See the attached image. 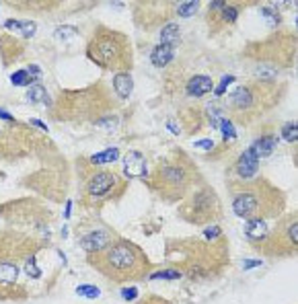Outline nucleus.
I'll return each instance as SVG.
<instances>
[{
  "mask_svg": "<svg viewBox=\"0 0 298 304\" xmlns=\"http://www.w3.org/2000/svg\"><path fill=\"white\" fill-rule=\"evenodd\" d=\"M89 263L97 267L107 280L118 284L138 282L150 272V261L144 255V251L124 239L113 241L107 249L99 253H91Z\"/></svg>",
  "mask_w": 298,
  "mask_h": 304,
  "instance_id": "f257e3e1",
  "label": "nucleus"
},
{
  "mask_svg": "<svg viewBox=\"0 0 298 304\" xmlns=\"http://www.w3.org/2000/svg\"><path fill=\"white\" fill-rule=\"evenodd\" d=\"M130 39L120 31L107 27H97L87 43V58L97 64L101 70L111 72H130L134 58H132Z\"/></svg>",
  "mask_w": 298,
  "mask_h": 304,
  "instance_id": "f03ea898",
  "label": "nucleus"
},
{
  "mask_svg": "<svg viewBox=\"0 0 298 304\" xmlns=\"http://www.w3.org/2000/svg\"><path fill=\"white\" fill-rule=\"evenodd\" d=\"M280 95H282V91L274 87L272 82L253 80V82L239 84L228 95L230 115L247 126V124L255 122L257 117H261L268 109H272L278 103Z\"/></svg>",
  "mask_w": 298,
  "mask_h": 304,
  "instance_id": "7ed1b4c3",
  "label": "nucleus"
},
{
  "mask_svg": "<svg viewBox=\"0 0 298 304\" xmlns=\"http://www.w3.org/2000/svg\"><path fill=\"white\" fill-rule=\"evenodd\" d=\"M284 206V195L268 181H247L233 197V210L243 220L251 218H272Z\"/></svg>",
  "mask_w": 298,
  "mask_h": 304,
  "instance_id": "20e7f679",
  "label": "nucleus"
},
{
  "mask_svg": "<svg viewBox=\"0 0 298 304\" xmlns=\"http://www.w3.org/2000/svg\"><path fill=\"white\" fill-rule=\"evenodd\" d=\"M107 111H109V101H105V89L101 82L95 84L93 89L62 93L54 107V115L58 120H74V122L91 120L95 115L103 117Z\"/></svg>",
  "mask_w": 298,
  "mask_h": 304,
  "instance_id": "39448f33",
  "label": "nucleus"
},
{
  "mask_svg": "<svg viewBox=\"0 0 298 304\" xmlns=\"http://www.w3.org/2000/svg\"><path fill=\"white\" fill-rule=\"evenodd\" d=\"M179 214L191 224L212 222L220 216V199L210 187H200L187 199V204L179 210Z\"/></svg>",
  "mask_w": 298,
  "mask_h": 304,
  "instance_id": "423d86ee",
  "label": "nucleus"
},
{
  "mask_svg": "<svg viewBox=\"0 0 298 304\" xmlns=\"http://www.w3.org/2000/svg\"><path fill=\"white\" fill-rule=\"evenodd\" d=\"M191 177L187 168L179 162H164L154 173V189H158L167 199H177L189 187Z\"/></svg>",
  "mask_w": 298,
  "mask_h": 304,
  "instance_id": "0eeeda50",
  "label": "nucleus"
},
{
  "mask_svg": "<svg viewBox=\"0 0 298 304\" xmlns=\"http://www.w3.org/2000/svg\"><path fill=\"white\" fill-rule=\"evenodd\" d=\"M122 179L115 175L113 171H95L87 183H85V191H82V199L87 204H101L103 199L111 197L115 187H120Z\"/></svg>",
  "mask_w": 298,
  "mask_h": 304,
  "instance_id": "6e6552de",
  "label": "nucleus"
},
{
  "mask_svg": "<svg viewBox=\"0 0 298 304\" xmlns=\"http://www.w3.org/2000/svg\"><path fill=\"white\" fill-rule=\"evenodd\" d=\"M257 173H259V158H257V154H255V152L251 150V146H249L237 158V162H235V175L243 183H247V181H253L257 177Z\"/></svg>",
  "mask_w": 298,
  "mask_h": 304,
  "instance_id": "1a4fd4ad",
  "label": "nucleus"
},
{
  "mask_svg": "<svg viewBox=\"0 0 298 304\" xmlns=\"http://www.w3.org/2000/svg\"><path fill=\"white\" fill-rule=\"evenodd\" d=\"M113 241L115 239L111 236L109 230H103V228L99 230V228H95V230H91V232H87V234L80 236V247L85 249L87 253H99V251L107 249Z\"/></svg>",
  "mask_w": 298,
  "mask_h": 304,
  "instance_id": "9d476101",
  "label": "nucleus"
},
{
  "mask_svg": "<svg viewBox=\"0 0 298 304\" xmlns=\"http://www.w3.org/2000/svg\"><path fill=\"white\" fill-rule=\"evenodd\" d=\"M268 234H270V224H268L266 218H251V220H247L245 236L253 247H259L268 239Z\"/></svg>",
  "mask_w": 298,
  "mask_h": 304,
  "instance_id": "9b49d317",
  "label": "nucleus"
},
{
  "mask_svg": "<svg viewBox=\"0 0 298 304\" xmlns=\"http://www.w3.org/2000/svg\"><path fill=\"white\" fill-rule=\"evenodd\" d=\"M124 173L128 177H146L148 168H146V160L144 154L138 150H130L124 156Z\"/></svg>",
  "mask_w": 298,
  "mask_h": 304,
  "instance_id": "f8f14e48",
  "label": "nucleus"
},
{
  "mask_svg": "<svg viewBox=\"0 0 298 304\" xmlns=\"http://www.w3.org/2000/svg\"><path fill=\"white\" fill-rule=\"evenodd\" d=\"M185 91L189 97H195V99H200L204 95H208L210 91H214V80L206 74H195L187 80L185 84Z\"/></svg>",
  "mask_w": 298,
  "mask_h": 304,
  "instance_id": "ddd939ff",
  "label": "nucleus"
},
{
  "mask_svg": "<svg viewBox=\"0 0 298 304\" xmlns=\"http://www.w3.org/2000/svg\"><path fill=\"white\" fill-rule=\"evenodd\" d=\"M276 136H272V134H263V136H259L253 144H251V150L257 154V158H266V156H272L274 150H276Z\"/></svg>",
  "mask_w": 298,
  "mask_h": 304,
  "instance_id": "4468645a",
  "label": "nucleus"
},
{
  "mask_svg": "<svg viewBox=\"0 0 298 304\" xmlns=\"http://www.w3.org/2000/svg\"><path fill=\"white\" fill-rule=\"evenodd\" d=\"M175 58V49L171 45H154L152 52H150V62L156 66V68H164V66H169Z\"/></svg>",
  "mask_w": 298,
  "mask_h": 304,
  "instance_id": "2eb2a0df",
  "label": "nucleus"
},
{
  "mask_svg": "<svg viewBox=\"0 0 298 304\" xmlns=\"http://www.w3.org/2000/svg\"><path fill=\"white\" fill-rule=\"evenodd\" d=\"M113 89H115V95L120 99H128L134 91V80H132V74L130 72H115L113 76Z\"/></svg>",
  "mask_w": 298,
  "mask_h": 304,
  "instance_id": "dca6fc26",
  "label": "nucleus"
},
{
  "mask_svg": "<svg viewBox=\"0 0 298 304\" xmlns=\"http://www.w3.org/2000/svg\"><path fill=\"white\" fill-rule=\"evenodd\" d=\"M179 39H181V31H179V25L175 21H169L160 29V43L162 45H171L173 47L175 43H179Z\"/></svg>",
  "mask_w": 298,
  "mask_h": 304,
  "instance_id": "f3484780",
  "label": "nucleus"
},
{
  "mask_svg": "<svg viewBox=\"0 0 298 304\" xmlns=\"http://www.w3.org/2000/svg\"><path fill=\"white\" fill-rule=\"evenodd\" d=\"M27 97L29 101H33V103H45L49 107V97H47V91L43 84H31L29 91H27Z\"/></svg>",
  "mask_w": 298,
  "mask_h": 304,
  "instance_id": "a211bd4d",
  "label": "nucleus"
},
{
  "mask_svg": "<svg viewBox=\"0 0 298 304\" xmlns=\"http://www.w3.org/2000/svg\"><path fill=\"white\" fill-rule=\"evenodd\" d=\"M120 158V150L118 148H107L103 152H97V154L91 156L93 164H107V162H115Z\"/></svg>",
  "mask_w": 298,
  "mask_h": 304,
  "instance_id": "6ab92c4d",
  "label": "nucleus"
},
{
  "mask_svg": "<svg viewBox=\"0 0 298 304\" xmlns=\"http://www.w3.org/2000/svg\"><path fill=\"white\" fill-rule=\"evenodd\" d=\"M16 278H19V267L10 261H2L0 263V280L6 284H14Z\"/></svg>",
  "mask_w": 298,
  "mask_h": 304,
  "instance_id": "aec40b11",
  "label": "nucleus"
},
{
  "mask_svg": "<svg viewBox=\"0 0 298 304\" xmlns=\"http://www.w3.org/2000/svg\"><path fill=\"white\" fill-rule=\"evenodd\" d=\"M239 16V6L237 4H224V8L220 10V23L222 25H235Z\"/></svg>",
  "mask_w": 298,
  "mask_h": 304,
  "instance_id": "412c9836",
  "label": "nucleus"
},
{
  "mask_svg": "<svg viewBox=\"0 0 298 304\" xmlns=\"http://www.w3.org/2000/svg\"><path fill=\"white\" fill-rule=\"evenodd\" d=\"M218 130H222L226 142L237 140V130H235V124H233V120H230V117H222L220 124H218Z\"/></svg>",
  "mask_w": 298,
  "mask_h": 304,
  "instance_id": "4be33fe9",
  "label": "nucleus"
},
{
  "mask_svg": "<svg viewBox=\"0 0 298 304\" xmlns=\"http://www.w3.org/2000/svg\"><path fill=\"white\" fill-rule=\"evenodd\" d=\"M280 136H282V140H286V142H296L298 140V128H296V124L294 122H288V124H284L282 128H280Z\"/></svg>",
  "mask_w": 298,
  "mask_h": 304,
  "instance_id": "5701e85b",
  "label": "nucleus"
},
{
  "mask_svg": "<svg viewBox=\"0 0 298 304\" xmlns=\"http://www.w3.org/2000/svg\"><path fill=\"white\" fill-rule=\"evenodd\" d=\"M197 8H200V2H195V0H187V2H179L175 12L179 16H191V14L197 12Z\"/></svg>",
  "mask_w": 298,
  "mask_h": 304,
  "instance_id": "b1692460",
  "label": "nucleus"
},
{
  "mask_svg": "<svg viewBox=\"0 0 298 304\" xmlns=\"http://www.w3.org/2000/svg\"><path fill=\"white\" fill-rule=\"evenodd\" d=\"M148 278L150 280H179V278H183V272H177V269H160V272H154Z\"/></svg>",
  "mask_w": 298,
  "mask_h": 304,
  "instance_id": "393cba45",
  "label": "nucleus"
},
{
  "mask_svg": "<svg viewBox=\"0 0 298 304\" xmlns=\"http://www.w3.org/2000/svg\"><path fill=\"white\" fill-rule=\"evenodd\" d=\"M10 82L16 87H31V74L27 70H16L14 74H10Z\"/></svg>",
  "mask_w": 298,
  "mask_h": 304,
  "instance_id": "a878e982",
  "label": "nucleus"
},
{
  "mask_svg": "<svg viewBox=\"0 0 298 304\" xmlns=\"http://www.w3.org/2000/svg\"><path fill=\"white\" fill-rule=\"evenodd\" d=\"M76 294L85 296V298H99L101 296V290H99L97 286H93V284H82V286L76 288Z\"/></svg>",
  "mask_w": 298,
  "mask_h": 304,
  "instance_id": "bb28decb",
  "label": "nucleus"
},
{
  "mask_svg": "<svg viewBox=\"0 0 298 304\" xmlns=\"http://www.w3.org/2000/svg\"><path fill=\"white\" fill-rule=\"evenodd\" d=\"M25 272H27L29 278H39V276H41V274H39V267H37V263H35V257H29V259H27V263H25Z\"/></svg>",
  "mask_w": 298,
  "mask_h": 304,
  "instance_id": "cd10ccee",
  "label": "nucleus"
},
{
  "mask_svg": "<svg viewBox=\"0 0 298 304\" xmlns=\"http://www.w3.org/2000/svg\"><path fill=\"white\" fill-rule=\"evenodd\" d=\"M70 37H76V29H72V27H60L58 31H56V39H70Z\"/></svg>",
  "mask_w": 298,
  "mask_h": 304,
  "instance_id": "c85d7f7f",
  "label": "nucleus"
},
{
  "mask_svg": "<svg viewBox=\"0 0 298 304\" xmlns=\"http://www.w3.org/2000/svg\"><path fill=\"white\" fill-rule=\"evenodd\" d=\"M261 14L266 16V19H270L272 25H280V23H282V19H280V14H276L270 6H261Z\"/></svg>",
  "mask_w": 298,
  "mask_h": 304,
  "instance_id": "c756f323",
  "label": "nucleus"
},
{
  "mask_svg": "<svg viewBox=\"0 0 298 304\" xmlns=\"http://www.w3.org/2000/svg\"><path fill=\"white\" fill-rule=\"evenodd\" d=\"M35 29H37V27H35V23H31V21H23L19 31L23 33V37H25V39H29V37H33V33H35Z\"/></svg>",
  "mask_w": 298,
  "mask_h": 304,
  "instance_id": "7c9ffc66",
  "label": "nucleus"
},
{
  "mask_svg": "<svg viewBox=\"0 0 298 304\" xmlns=\"http://www.w3.org/2000/svg\"><path fill=\"white\" fill-rule=\"evenodd\" d=\"M235 80V76L233 74H226V76H222V80H220V84H218V89H216V97H222L224 93H226V87L230 82Z\"/></svg>",
  "mask_w": 298,
  "mask_h": 304,
  "instance_id": "2f4dec72",
  "label": "nucleus"
},
{
  "mask_svg": "<svg viewBox=\"0 0 298 304\" xmlns=\"http://www.w3.org/2000/svg\"><path fill=\"white\" fill-rule=\"evenodd\" d=\"M97 126L113 130L115 126H118V117H99V120H97Z\"/></svg>",
  "mask_w": 298,
  "mask_h": 304,
  "instance_id": "473e14b6",
  "label": "nucleus"
},
{
  "mask_svg": "<svg viewBox=\"0 0 298 304\" xmlns=\"http://www.w3.org/2000/svg\"><path fill=\"white\" fill-rule=\"evenodd\" d=\"M220 234H222V232H220V228H218V226H208V228L204 230V236H206L208 241H216Z\"/></svg>",
  "mask_w": 298,
  "mask_h": 304,
  "instance_id": "72a5a7b5",
  "label": "nucleus"
},
{
  "mask_svg": "<svg viewBox=\"0 0 298 304\" xmlns=\"http://www.w3.org/2000/svg\"><path fill=\"white\" fill-rule=\"evenodd\" d=\"M122 296H124L126 300H136L138 290H136V288H124V290H122Z\"/></svg>",
  "mask_w": 298,
  "mask_h": 304,
  "instance_id": "f704fd0d",
  "label": "nucleus"
},
{
  "mask_svg": "<svg viewBox=\"0 0 298 304\" xmlns=\"http://www.w3.org/2000/svg\"><path fill=\"white\" fill-rule=\"evenodd\" d=\"M195 146L197 148H204V150H210V148H214V140H208V138L206 140H197Z\"/></svg>",
  "mask_w": 298,
  "mask_h": 304,
  "instance_id": "c9c22d12",
  "label": "nucleus"
},
{
  "mask_svg": "<svg viewBox=\"0 0 298 304\" xmlns=\"http://www.w3.org/2000/svg\"><path fill=\"white\" fill-rule=\"evenodd\" d=\"M226 2H222V0H216V2H210V12H220L224 8Z\"/></svg>",
  "mask_w": 298,
  "mask_h": 304,
  "instance_id": "e433bc0d",
  "label": "nucleus"
},
{
  "mask_svg": "<svg viewBox=\"0 0 298 304\" xmlns=\"http://www.w3.org/2000/svg\"><path fill=\"white\" fill-rule=\"evenodd\" d=\"M261 261L259 259H249V261H243V269H253V267H259Z\"/></svg>",
  "mask_w": 298,
  "mask_h": 304,
  "instance_id": "4c0bfd02",
  "label": "nucleus"
},
{
  "mask_svg": "<svg viewBox=\"0 0 298 304\" xmlns=\"http://www.w3.org/2000/svg\"><path fill=\"white\" fill-rule=\"evenodd\" d=\"M0 120H4V122H14V117H12L10 113H6V111L0 109Z\"/></svg>",
  "mask_w": 298,
  "mask_h": 304,
  "instance_id": "58836bf2",
  "label": "nucleus"
},
{
  "mask_svg": "<svg viewBox=\"0 0 298 304\" xmlns=\"http://www.w3.org/2000/svg\"><path fill=\"white\" fill-rule=\"evenodd\" d=\"M31 124H33V126H37V128H41V130H47V128H45V126H43L39 120H31Z\"/></svg>",
  "mask_w": 298,
  "mask_h": 304,
  "instance_id": "ea45409f",
  "label": "nucleus"
}]
</instances>
